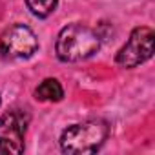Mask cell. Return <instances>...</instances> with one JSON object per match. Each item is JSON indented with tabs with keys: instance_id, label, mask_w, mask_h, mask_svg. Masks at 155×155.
Here are the masks:
<instances>
[{
	"instance_id": "cell-4",
	"label": "cell",
	"mask_w": 155,
	"mask_h": 155,
	"mask_svg": "<svg viewBox=\"0 0 155 155\" xmlns=\"http://www.w3.org/2000/svg\"><path fill=\"white\" fill-rule=\"evenodd\" d=\"M38 49L37 35L24 24L8 28L0 37V53L9 58H29Z\"/></svg>"
},
{
	"instance_id": "cell-2",
	"label": "cell",
	"mask_w": 155,
	"mask_h": 155,
	"mask_svg": "<svg viewBox=\"0 0 155 155\" xmlns=\"http://www.w3.org/2000/svg\"><path fill=\"white\" fill-rule=\"evenodd\" d=\"M108 133H110V126L101 119L79 122L62 131L60 148L64 153H69V155L95 153L97 150H101V146L108 139Z\"/></svg>"
},
{
	"instance_id": "cell-1",
	"label": "cell",
	"mask_w": 155,
	"mask_h": 155,
	"mask_svg": "<svg viewBox=\"0 0 155 155\" xmlns=\"http://www.w3.org/2000/svg\"><path fill=\"white\" fill-rule=\"evenodd\" d=\"M101 48V37L97 31L84 24L66 26L57 38L55 51L62 62H81L95 55Z\"/></svg>"
},
{
	"instance_id": "cell-5",
	"label": "cell",
	"mask_w": 155,
	"mask_h": 155,
	"mask_svg": "<svg viewBox=\"0 0 155 155\" xmlns=\"http://www.w3.org/2000/svg\"><path fill=\"white\" fill-rule=\"evenodd\" d=\"M28 119L20 110H11L0 117V153H22Z\"/></svg>"
},
{
	"instance_id": "cell-6",
	"label": "cell",
	"mask_w": 155,
	"mask_h": 155,
	"mask_svg": "<svg viewBox=\"0 0 155 155\" xmlns=\"http://www.w3.org/2000/svg\"><path fill=\"white\" fill-rule=\"evenodd\" d=\"M64 97V90L57 79H46L38 84L35 90V99L37 101H46V102H58Z\"/></svg>"
},
{
	"instance_id": "cell-3",
	"label": "cell",
	"mask_w": 155,
	"mask_h": 155,
	"mask_svg": "<svg viewBox=\"0 0 155 155\" xmlns=\"http://www.w3.org/2000/svg\"><path fill=\"white\" fill-rule=\"evenodd\" d=\"M155 49V33L151 28L140 26L135 28L128 38V42L120 48V51L115 57V62L120 68L131 69L137 68L140 64H144L146 60L151 58Z\"/></svg>"
},
{
	"instance_id": "cell-7",
	"label": "cell",
	"mask_w": 155,
	"mask_h": 155,
	"mask_svg": "<svg viewBox=\"0 0 155 155\" xmlns=\"http://www.w3.org/2000/svg\"><path fill=\"white\" fill-rule=\"evenodd\" d=\"M26 4H28L29 11H31L35 17L46 18V17H49V15L57 9L58 0H26Z\"/></svg>"
}]
</instances>
